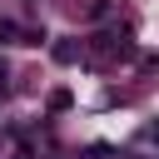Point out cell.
<instances>
[{"instance_id": "3957f363", "label": "cell", "mask_w": 159, "mask_h": 159, "mask_svg": "<svg viewBox=\"0 0 159 159\" xmlns=\"http://www.w3.org/2000/svg\"><path fill=\"white\" fill-rule=\"evenodd\" d=\"M144 139H149V144H159V124H149V129H144Z\"/></svg>"}, {"instance_id": "7a4b0ae2", "label": "cell", "mask_w": 159, "mask_h": 159, "mask_svg": "<svg viewBox=\"0 0 159 159\" xmlns=\"http://www.w3.org/2000/svg\"><path fill=\"white\" fill-rule=\"evenodd\" d=\"M15 35H20V30H15L10 20H0V40H15Z\"/></svg>"}, {"instance_id": "6da1fadb", "label": "cell", "mask_w": 159, "mask_h": 159, "mask_svg": "<svg viewBox=\"0 0 159 159\" xmlns=\"http://www.w3.org/2000/svg\"><path fill=\"white\" fill-rule=\"evenodd\" d=\"M89 55H94V60H109V55H129V45H124L119 35H94Z\"/></svg>"}]
</instances>
